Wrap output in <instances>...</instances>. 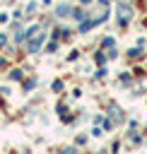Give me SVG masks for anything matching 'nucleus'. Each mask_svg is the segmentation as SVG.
<instances>
[{"label": "nucleus", "instance_id": "1", "mask_svg": "<svg viewBox=\"0 0 147 154\" xmlns=\"http://www.w3.org/2000/svg\"><path fill=\"white\" fill-rule=\"evenodd\" d=\"M130 17H133V7H130V5H118V19L125 24Z\"/></svg>", "mask_w": 147, "mask_h": 154}, {"label": "nucleus", "instance_id": "2", "mask_svg": "<svg viewBox=\"0 0 147 154\" xmlns=\"http://www.w3.org/2000/svg\"><path fill=\"white\" fill-rule=\"evenodd\" d=\"M70 12H72L70 5H60V7H58V14H60V17H65V14H70Z\"/></svg>", "mask_w": 147, "mask_h": 154}, {"label": "nucleus", "instance_id": "4", "mask_svg": "<svg viewBox=\"0 0 147 154\" xmlns=\"http://www.w3.org/2000/svg\"><path fill=\"white\" fill-rule=\"evenodd\" d=\"M82 2H84V5H87V2H89V0H82Z\"/></svg>", "mask_w": 147, "mask_h": 154}, {"label": "nucleus", "instance_id": "3", "mask_svg": "<svg viewBox=\"0 0 147 154\" xmlns=\"http://www.w3.org/2000/svg\"><path fill=\"white\" fill-rule=\"evenodd\" d=\"M41 41H43V36H41V38H36V41H31V43H29V51H31V53H36V51H39V46H41Z\"/></svg>", "mask_w": 147, "mask_h": 154}]
</instances>
